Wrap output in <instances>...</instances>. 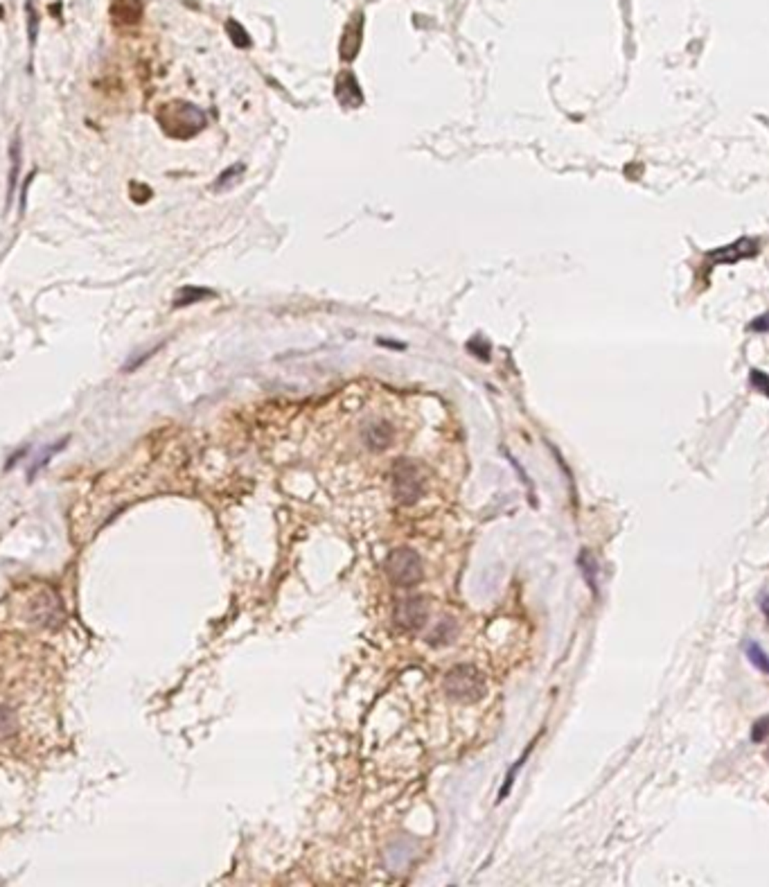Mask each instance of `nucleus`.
Returning a JSON list of instances; mask_svg holds the SVG:
<instances>
[{
	"mask_svg": "<svg viewBox=\"0 0 769 887\" xmlns=\"http://www.w3.org/2000/svg\"><path fill=\"white\" fill-rule=\"evenodd\" d=\"M427 601L422 597H406L395 605V621L404 630H420L427 624Z\"/></svg>",
	"mask_w": 769,
	"mask_h": 887,
	"instance_id": "39448f33",
	"label": "nucleus"
},
{
	"mask_svg": "<svg viewBox=\"0 0 769 887\" xmlns=\"http://www.w3.org/2000/svg\"><path fill=\"white\" fill-rule=\"evenodd\" d=\"M36 30H38V16L32 7V3H28V32H30V45L36 43Z\"/></svg>",
	"mask_w": 769,
	"mask_h": 887,
	"instance_id": "a211bd4d",
	"label": "nucleus"
},
{
	"mask_svg": "<svg viewBox=\"0 0 769 887\" xmlns=\"http://www.w3.org/2000/svg\"><path fill=\"white\" fill-rule=\"evenodd\" d=\"M28 450H30V447H21V450H16V454H14V456H11V459L7 461V465H5V470H11V467H14V463H16L18 459H23V456H25V454H28Z\"/></svg>",
	"mask_w": 769,
	"mask_h": 887,
	"instance_id": "aec40b11",
	"label": "nucleus"
},
{
	"mask_svg": "<svg viewBox=\"0 0 769 887\" xmlns=\"http://www.w3.org/2000/svg\"><path fill=\"white\" fill-rule=\"evenodd\" d=\"M68 440H70V438L66 436V438H61L59 442H53V445H50V447H45V450H43V454H41V459H36V461L32 463V467H30V474H28V479L32 481V479L36 477V472H41V470H43V467H45V465L50 463V459H53V456H55V454H59V452H61L63 447H66V445H68Z\"/></svg>",
	"mask_w": 769,
	"mask_h": 887,
	"instance_id": "9d476101",
	"label": "nucleus"
},
{
	"mask_svg": "<svg viewBox=\"0 0 769 887\" xmlns=\"http://www.w3.org/2000/svg\"><path fill=\"white\" fill-rule=\"evenodd\" d=\"M580 565H582V569H584V576H587V582H591V587H594V592H596V585H594V580H596V574H598V565H596V560L591 555H587V553H582V560H580Z\"/></svg>",
	"mask_w": 769,
	"mask_h": 887,
	"instance_id": "dca6fc26",
	"label": "nucleus"
},
{
	"mask_svg": "<svg viewBox=\"0 0 769 887\" xmlns=\"http://www.w3.org/2000/svg\"><path fill=\"white\" fill-rule=\"evenodd\" d=\"M9 156H11V172H9V192H7V201H11V195H14V187L18 181V168H21V141L14 138L9 145Z\"/></svg>",
	"mask_w": 769,
	"mask_h": 887,
	"instance_id": "9b49d317",
	"label": "nucleus"
},
{
	"mask_svg": "<svg viewBox=\"0 0 769 887\" xmlns=\"http://www.w3.org/2000/svg\"><path fill=\"white\" fill-rule=\"evenodd\" d=\"M745 655H747V660L760 670V673H767L769 670V662H767V655H765V651L760 648V643H756V641H749L747 646H745Z\"/></svg>",
	"mask_w": 769,
	"mask_h": 887,
	"instance_id": "ddd939ff",
	"label": "nucleus"
},
{
	"mask_svg": "<svg viewBox=\"0 0 769 887\" xmlns=\"http://www.w3.org/2000/svg\"><path fill=\"white\" fill-rule=\"evenodd\" d=\"M386 574L395 585L413 587L422 580V576H425V569H422V560L413 549L400 547V549H393L388 553Z\"/></svg>",
	"mask_w": 769,
	"mask_h": 887,
	"instance_id": "7ed1b4c3",
	"label": "nucleus"
},
{
	"mask_svg": "<svg viewBox=\"0 0 769 887\" xmlns=\"http://www.w3.org/2000/svg\"><path fill=\"white\" fill-rule=\"evenodd\" d=\"M751 382L760 388V393H767V379H765V375L760 371H753L751 373Z\"/></svg>",
	"mask_w": 769,
	"mask_h": 887,
	"instance_id": "6ab92c4d",
	"label": "nucleus"
},
{
	"mask_svg": "<svg viewBox=\"0 0 769 887\" xmlns=\"http://www.w3.org/2000/svg\"><path fill=\"white\" fill-rule=\"evenodd\" d=\"M226 32L230 36V41H233L237 48H241V50L251 48V36H249V32L241 28V23H237L235 18L226 21Z\"/></svg>",
	"mask_w": 769,
	"mask_h": 887,
	"instance_id": "f8f14e48",
	"label": "nucleus"
},
{
	"mask_svg": "<svg viewBox=\"0 0 769 887\" xmlns=\"http://www.w3.org/2000/svg\"><path fill=\"white\" fill-rule=\"evenodd\" d=\"M239 172H244V165H230L228 170H224V172L219 174V179L214 181L212 190H217V192H222V190L230 187V183H233V181L237 179Z\"/></svg>",
	"mask_w": 769,
	"mask_h": 887,
	"instance_id": "2eb2a0df",
	"label": "nucleus"
},
{
	"mask_svg": "<svg viewBox=\"0 0 769 887\" xmlns=\"http://www.w3.org/2000/svg\"><path fill=\"white\" fill-rule=\"evenodd\" d=\"M364 440L370 450H386L393 440V429L386 420H373L364 427Z\"/></svg>",
	"mask_w": 769,
	"mask_h": 887,
	"instance_id": "423d86ee",
	"label": "nucleus"
},
{
	"mask_svg": "<svg viewBox=\"0 0 769 887\" xmlns=\"http://www.w3.org/2000/svg\"><path fill=\"white\" fill-rule=\"evenodd\" d=\"M767 729H769V720L763 716L760 720L753 722V727H751V741L753 743H763L767 739Z\"/></svg>",
	"mask_w": 769,
	"mask_h": 887,
	"instance_id": "f3484780",
	"label": "nucleus"
},
{
	"mask_svg": "<svg viewBox=\"0 0 769 887\" xmlns=\"http://www.w3.org/2000/svg\"><path fill=\"white\" fill-rule=\"evenodd\" d=\"M158 122H160L165 134H170L172 138L183 141V138H192L195 134H199L203 126H206V113L195 104L174 102L170 107L160 109Z\"/></svg>",
	"mask_w": 769,
	"mask_h": 887,
	"instance_id": "f257e3e1",
	"label": "nucleus"
},
{
	"mask_svg": "<svg viewBox=\"0 0 769 887\" xmlns=\"http://www.w3.org/2000/svg\"><path fill=\"white\" fill-rule=\"evenodd\" d=\"M111 16L118 25H136L143 18V3L140 0H113Z\"/></svg>",
	"mask_w": 769,
	"mask_h": 887,
	"instance_id": "0eeeda50",
	"label": "nucleus"
},
{
	"mask_svg": "<svg viewBox=\"0 0 769 887\" xmlns=\"http://www.w3.org/2000/svg\"><path fill=\"white\" fill-rule=\"evenodd\" d=\"M422 474L411 461H397L393 467V492L395 499L411 506L422 497Z\"/></svg>",
	"mask_w": 769,
	"mask_h": 887,
	"instance_id": "20e7f679",
	"label": "nucleus"
},
{
	"mask_svg": "<svg viewBox=\"0 0 769 887\" xmlns=\"http://www.w3.org/2000/svg\"><path fill=\"white\" fill-rule=\"evenodd\" d=\"M16 731V714L11 707L0 704V739H9Z\"/></svg>",
	"mask_w": 769,
	"mask_h": 887,
	"instance_id": "4468645a",
	"label": "nucleus"
},
{
	"mask_svg": "<svg viewBox=\"0 0 769 887\" xmlns=\"http://www.w3.org/2000/svg\"><path fill=\"white\" fill-rule=\"evenodd\" d=\"M445 691L458 702H476L485 695V682L474 666H454L445 675Z\"/></svg>",
	"mask_w": 769,
	"mask_h": 887,
	"instance_id": "f03ea898",
	"label": "nucleus"
},
{
	"mask_svg": "<svg viewBox=\"0 0 769 887\" xmlns=\"http://www.w3.org/2000/svg\"><path fill=\"white\" fill-rule=\"evenodd\" d=\"M212 296V291L210 289H203V287H183V289H178V294L174 296V308H187V305H195V303H199V300H203V298H210Z\"/></svg>",
	"mask_w": 769,
	"mask_h": 887,
	"instance_id": "1a4fd4ad",
	"label": "nucleus"
},
{
	"mask_svg": "<svg viewBox=\"0 0 769 887\" xmlns=\"http://www.w3.org/2000/svg\"><path fill=\"white\" fill-rule=\"evenodd\" d=\"M361 23H364L361 14H356V18H352V21H350L348 30H345V34H343V41H341V57H343L345 61H350V59L356 55L359 43H361Z\"/></svg>",
	"mask_w": 769,
	"mask_h": 887,
	"instance_id": "6e6552de",
	"label": "nucleus"
}]
</instances>
